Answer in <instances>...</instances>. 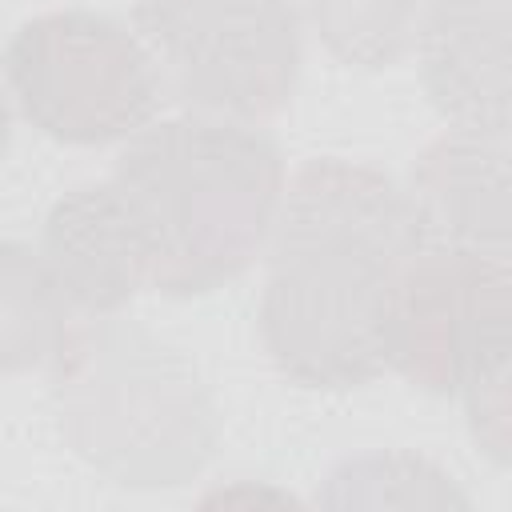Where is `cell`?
<instances>
[{"label": "cell", "instance_id": "8fae6325", "mask_svg": "<svg viewBox=\"0 0 512 512\" xmlns=\"http://www.w3.org/2000/svg\"><path fill=\"white\" fill-rule=\"evenodd\" d=\"M424 4L428 0H300L320 44L340 64L364 72L388 68L412 48Z\"/></svg>", "mask_w": 512, "mask_h": 512}, {"label": "cell", "instance_id": "5b68a950", "mask_svg": "<svg viewBox=\"0 0 512 512\" xmlns=\"http://www.w3.org/2000/svg\"><path fill=\"white\" fill-rule=\"evenodd\" d=\"M4 80L20 116L60 144H116L160 112V72L124 20L92 8L44 12L4 48Z\"/></svg>", "mask_w": 512, "mask_h": 512}, {"label": "cell", "instance_id": "4fadbf2b", "mask_svg": "<svg viewBox=\"0 0 512 512\" xmlns=\"http://www.w3.org/2000/svg\"><path fill=\"white\" fill-rule=\"evenodd\" d=\"M8 140H12V112H8V100H4V92H0V164H4Z\"/></svg>", "mask_w": 512, "mask_h": 512}, {"label": "cell", "instance_id": "6da1fadb", "mask_svg": "<svg viewBox=\"0 0 512 512\" xmlns=\"http://www.w3.org/2000/svg\"><path fill=\"white\" fill-rule=\"evenodd\" d=\"M420 248L408 192L388 172L340 156L296 168L264 244L256 320L268 360L320 392L384 376L396 288Z\"/></svg>", "mask_w": 512, "mask_h": 512}, {"label": "cell", "instance_id": "7a4b0ae2", "mask_svg": "<svg viewBox=\"0 0 512 512\" xmlns=\"http://www.w3.org/2000/svg\"><path fill=\"white\" fill-rule=\"evenodd\" d=\"M108 180L144 240L148 288L184 300L208 296L256 264L288 176L264 128L188 112L128 136Z\"/></svg>", "mask_w": 512, "mask_h": 512}, {"label": "cell", "instance_id": "30bf717a", "mask_svg": "<svg viewBox=\"0 0 512 512\" xmlns=\"http://www.w3.org/2000/svg\"><path fill=\"white\" fill-rule=\"evenodd\" d=\"M76 308L48 272L40 248L0 236V372L52 364Z\"/></svg>", "mask_w": 512, "mask_h": 512}, {"label": "cell", "instance_id": "ba28073f", "mask_svg": "<svg viewBox=\"0 0 512 512\" xmlns=\"http://www.w3.org/2000/svg\"><path fill=\"white\" fill-rule=\"evenodd\" d=\"M404 192L424 244L508 256L512 204L504 140L448 128L416 156Z\"/></svg>", "mask_w": 512, "mask_h": 512}, {"label": "cell", "instance_id": "277c9868", "mask_svg": "<svg viewBox=\"0 0 512 512\" xmlns=\"http://www.w3.org/2000/svg\"><path fill=\"white\" fill-rule=\"evenodd\" d=\"M508 256L424 244L396 288L388 372L432 396H460L492 464H508Z\"/></svg>", "mask_w": 512, "mask_h": 512}, {"label": "cell", "instance_id": "8992f818", "mask_svg": "<svg viewBox=\"0 0 512 512\" xmlns=\"http://www.w3.org/2000/svg\"><path fill=\"white\" fill-rule=\"evenodd\" d=\"M132 16L160 84L196 112L256 124L296 92L300 0H136Z\"/></svg>", "mask_w": 512, "mask_h": 512}, {"label": "cell", "instance_id": "7c38bea8", "mask_svg": "<svg viewBox=\"0 0 512 512\" xmlns=\"http://www.w3.org/2000/svg\"><path fill=\"white\" fill-rule=\"evenodd\" d=\"M324 504L348 508V504H468L464 492H456L452 476H444L436 464L408 456V452H380L340 464L328 476Z\"/></svg>", "mask_w": 512, "mask_h": 512}, {"label": "cell", "instance_id": "9c48e42d", "mask_svg": "<svg viewBox=\"0 0 512 512\" xmlns=\"http://www.w3.org/2000/svg\"><path fill=\"white\" fill-rule=\"evenodd\" d=\"M40 256L80 316H116L148 288V252L112 180L64 192L40 228Z\"/></svg>", "mask_w": 512, "mask_h": 512}, {"label": "cell", "instance_id": "3957f363", "mask_svg": "<svg viewBox=\"0 0 512 512\" xmlns=\"http://www.w3.org/2000/svg\"><path fill=\"white\" fill-rule=\"evenodd\" d=\"M48 368L56 428L104 480L156 492L208 468L220 412L184 348L136 320L92 316L72 324Z\"/></svg>", "mask_w": 512, "mask_h": 512}, {"label": "cell", "instance_id": "52a82bcc", "mask_svg": "<svg viewBox=\"0 0 512 512\" xmlns=\"http://www.w3.org/2000/svg\"><path fill=\"white\" fill-rule=\"evenodd\" d=\"M508 0H428L416 64L432 108L464 132L508 140Z\"/></svg>", "mask_w": 512, "mask_h": 512}]
</instances>
